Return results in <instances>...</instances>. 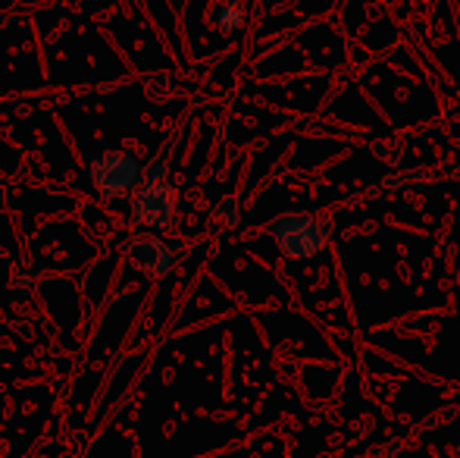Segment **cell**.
Here are the masks:
<instances>
[{"mask_svg": "<svg viewBox=\"0 0 460 458\" xmlns=\"http://www.w3.org/2000/svg\"><path fill=\"white\" fill-rule=\"evenodd\" d=\"M88 176H92V185L101 198L107 202H122L128 198L145 179V160L135 151H126V148H113V151H101L88 166Z\"/></svg>", "mask_w": 460, "mask_h": 458, "instance_id": "cell-1", "label": "cell"}, {"mask_svg": "<svg viewBox=\"0 0 460 458\" xmlns=\"http://www.w3.org/2000/svg\"><path fill=\"white\" fill-rule=\"evenodd\" d=\"M270 236L276 238V245L282 248L285 257H314L326 248L329 242V223L323 214H310V211H288V214H279L270 223Z\"/></svg>", "mask_w": 460, "mask_h": 458, "instance_id": "cell-2", "label": "cell"}, {"mask_svg": "<svg viewBox=\"0 0 460 458\" xmlns=\"http://www.w3.org/2000/svg\"><path fill=\"white\" fill-rule=\"evenodd\" d=\"M128 211L141 232H164L172 229L179 220V189L164 179V183H141L128 195Z\"/></svg>", "mask_w": 460, "mask_h": 458, "instance_id": "cell-3", "label": "cell"}, {"mask_svg": "<svg viewBox=\"0 0 460 458\" xmlns=\"http://www.w3.org/2000/svg\"><path fill=\"white\" fill-rule=\"evenodd\" d=\"M119 248L147 280H160V276L172 274V267H176L179 257H182L166 238H160L157 232H135Z\"/></svg>", "mask_w": 460, "mask_h": 458, "instance_id": "cell-4", "label": "cell"}, {"mask_svg": "<svg viewBox=\"0 0 460 458\" xmlns=\"http://www.w3.org/2000/svg\"><path fill=\"white\" fill-rule=\"evenodd\" d=\"M172 145H176V135H172V139H166L164 145H160V151L154 154V157L145 164V179H141V183H164V179L170 176V166H172Z\"/></svg>", "mask_w": 460, "mask_h": 458, "instance_id": "cell-5", "label": "cell"}, {"mask_svg": "<svg viewBox=\"0 0 460 458\" xmlns=\"http://www.w3.org/2000/svg\"><path fill=\"white\" fill-rule=\"evenodd\" d=\"M244 22H248V10H244V4H238V0H226L217 10V25L223 31H229V35L242 29Z\"/></svg>", "mask_w": 460, "mask_h": 458, "instance_id": "cell-6", "label": "cell"}, {"mask_svg": "<svg viewBox=\"0 0 460 458\" xmlns=\"http://www.w3.org/2000/svg\"><path fill=\"white\" fill-rule=\"evenodd\" d=\"M238 227V214H235V202H223L217 208V214H213V223H210V232L217 238L229 236V232H235Z\"/></svg>", "mask_w": 460, "mask_h": 458, "instance_id": "cell-7", "label": "cell"}]
</instances>
